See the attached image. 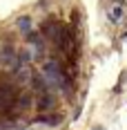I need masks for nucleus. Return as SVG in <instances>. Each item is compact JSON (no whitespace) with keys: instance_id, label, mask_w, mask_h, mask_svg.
Segmentation results:
<instances>
[{"instance_id":"f03ea898","label":"nucleus","mask_w":127,"mask_h":130,"mask_svg":"<svg viewBox=\"0 0 127 130\" xmlns=\"http://www.w3.org/2000/svg\"><path fill=\"white\" fill-rule=\"evenodd\" d=\"M127 16V7L123 0H116L114 5L107 9V18H109V23H114V25H118V23H123Z\"/></svg>"},{"instance_id":"f257e3e1","label":"nucleus","mask_w":127,"mask_h":130,"mask_svg":"<svg viewBox=\"0 0 127 130\" xmlns=\"http://www.w3.org/2000/svg\"><path fill=\"white\" fill-rule=\"evenodd\" d=\"M42 72H45L47 81H51L54 85L67 88V76H65V70H63V65H60V63H56V61L45 63V65H42Z\"/></svg>"}]
</instances>
